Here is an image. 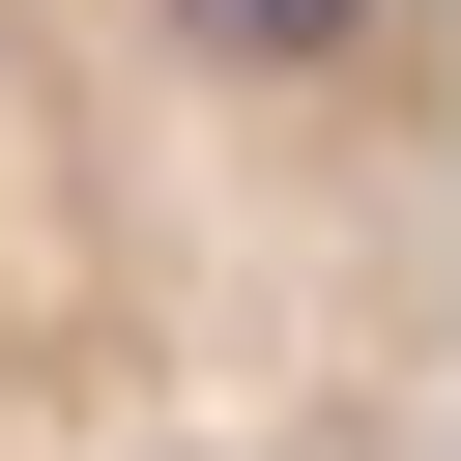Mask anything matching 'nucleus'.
<instances>
[{"instance_id": "1", "label": "nucleus", "mask_w": 461, "mask_h": 461, "mask_svg": "<svg viewBox=\"0 0 461 461\" xmlns=\"http://www.w3.org/2000/svg\"><path fill=\"white\" fill-rule=\"evenodd\" d=\"M0 461H461V0H0Z\"/></svg>"}]
</instances>
